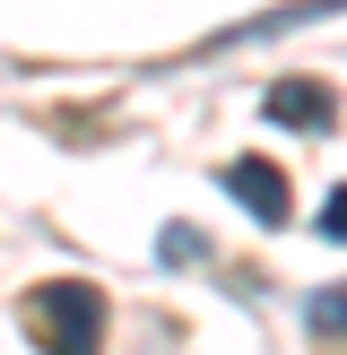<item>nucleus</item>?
Listing matches in <instances>:
<instances>
[{
	"mask_svg": "<svg viewBox=\"0 0 347 355\" xmlns=\"http://www.w3.org/2000/svg\"><path fill=\"white\" fill-rule=\"evenodd\" d=\"M26 338L44 355H96L104 347V295L87 277H44L26 295Z\"/></svg>",
	"mask_w": 347,
	"mask_h": 355,
	"instance_id": "obj_1",
	"label": "nucleus"
},
{
	"mask_svg": "<svg viewBox=\"0 0 347 355\" xmlns=\"http://www.w3.org/2000/svg\"><path fill=\"white\" fill-rule=\"evenodd\" d=\"M226 191H235L260 225H287L295 217V191H287V173H278L269 156H235V165H226Z\"/></svg>",
	"mask_w": 347,
	"mask_h": 355,
	"instance_id": "obj_2",
	"label": "nucleus"
},
{
	"mask_svg": "<svg viewBox=\"0 0 347 355\" xmlns=\"http://www.w3.org/2000/svg\"><path fill=\"white\" fill-rule=\"evenodd\" d=\"M260 113L287 121V130H330V113H339V104H330L321 78H278L269 96H260Z\"/></svg>",
	"mask_w": 347,
	"mask_h": 355,
	"instance_id": "obj_3",
	"label": "nucleus"
},
{
	"mask_svg": "<svg viewBox=\"0 0 347 355\" xmlns=\"http://www.w3.org/2000/svg\"><path fill=\"white\" fill-rule=\"evenodd\" d=\"M304 321H312V338H347V277L312 295V304H304Z\"/></svg>",
	"mask_w": 347,
	"mask_h": 355,
	"instance_id": "obj_4",
	"label": "nucleus"
},
{
	"mask_svg": "<svg viewBox=\"0 0 347 355\" xmlns=\"http://www.w3.org/2000/svg\"><path fill=\"white\" fill-rule=\"evenodd\" d=\"M156 260H165V269L174 260H208V234L200 225H165V234H156Z\"/></svg>",
	"mask_w": 347,
	"mask_h": 355,
	"instance_id": "obj_5",
	"label": "nucleus"
},
{
	"mask_svg": "<svg viewBox=\"0 0 347 355\" xmlns=\"http://www.w3.org/2000/svg\"><path fill=\"white\" fill-rule=\"evenodd\" d=\"M321 234H330V243H347V182L321 200Z\"/></svg>",
	"mask_w": 347,
	"mask_h": 355,
	"instance_id": "obj_6",
	"label": "nucleus"
}]
</instances>
